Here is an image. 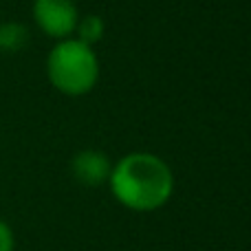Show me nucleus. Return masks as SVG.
<instances>
[{"instance_id":"3","label":"nucleus","mask_w":251,"mask_h":251,"mask_svg":"<svg viewBox=\"0 0 251 251\" xmlns=\"http://www.w3.org/2000/svg\"><path fill=\"white\" fill-rule=\"evenodd\" d=\"M33 20L47 35L66 40L75 33L79 13L73 0H33Z\"/></svg>"},{"instance_id":"4","label":"nucleus","mask_w":251,"mask_h":251,"mask_svg":"<svg viewBox=\"0 0 251 251\" xmlns=\"http://www.w3.org/2000/svg\"><path fill=\"white\" fill-rule=\"evenodd\" d=\"M71 170H73V176L77 178L82 185L97 187V185H101V183H106L110 178L113 165H110V159L104 154V152L82 150L79 154L73 156Z\"/></svg>"},{"instance_id":"6","label":"nucleus","mask_w":251,"mask_h":251,"mask_svg":"<svg viewBox=\"0 0 251 251\" xmlns=\"http://www.w3.org/2000/svg\"><path fill=\"white\" fill-rule=\"evenodd\" d=\"M75 31H77V40H79V42L93 47L95 42H100V40L104 38L106 26H104V20H101L100 16H86V18H79Z\"/></svg>"},{"instance_id":"5","label":"nucleus","mask_w":251,"mask_h":251,"mask_svg":"<svg viewBox=\"0 0 251 251\" xmlns=\"http://www.w3.org/2000/svg\"><path fill=\"white\" fill-rule=\"evenodd\" d=\"M29 42V29L20 22H2L0 25V51L16 53Z\"/></svg>"},{"instance_id":"1","label":"nucleus","mask_w":251,"mask_h":251,"mask_svg":"<svg viewBox=\"0 0 251 251\" xmlns=\"http://www.w3.org/2000/svg\"><path fill=\"white\" fill-rule=\"evenodd\" d=\"M108 183L115 199L134 212H152L163 207L174 190L172 170L163 159L150 152L124 156L113 168Z\"/></svg>"},{"instance_id":"2","label":"nucleus","mask_w":251,"mask_h":251,"mask_svg":"<svg viewBox=\"0 0 251 251\" xmlns=\"http://www.w3.org/2000/svg\"><path fill=\"white\" fill-rule=\"evenodd\" d=\"M49 82L71 97L86 95L100 79V62L93 47L79 40H60L47 57Z\"/></svg>"},{"instance_id":"7","label":"nucleus","mask_w":251,"mask_h":251,"mask_svg":"<svg viewBox=\"0 0 251 251\" xmlns=\"http://www.w3.org/2000/svg\"><path fill=\"white\" fill-rule=\"evenodd\" d=\"M13 247H16V238H13L11 227L0 218V251H13Z\"/></svg>"}]
</instances>
